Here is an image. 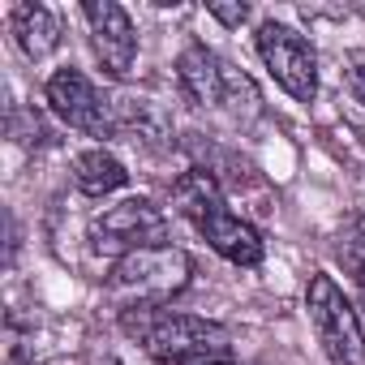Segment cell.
Instances as JSON below:
<instances>
[{"label": "cell", "instance_id": "6da1fadb", "mask_svg": "<svg viewBox=\"0 0 365 365\" xmlns=\"http://www.w3.org/2000/svg\"><path fill=\"white\" fill-rule=\"evenodd\" d=\"M172 207H176V215H185L207 237V245L220 258H228L232 267H262V258H267L262 232L228 207V194H224L220 176L211 168H185L180 172L172 180Z\"/></svg>", "mask_w": 365, "mask_h": 365}, {"label": "cell", "instance_id": "7a4b0ae2", "mask_svg": "<svg viewBox=\"0 0 365 365\" xmlns=\"http://www.w3.org/2000/svg\"><path fill=\"white\" fill-rule=\"evenodd\" d=\"M116 322L159 365H194V361H211V356L232 352V331L224 322L180 314V309H168V305L125 309V314H116Z\"/></svg>", "mask_w": 365, "mask_h": 365}, {"label": "cell", "instance_id": "3957f363", "mask_svg": "<svg viewBox=\"0 0 365 365\" xmlns=\"http://www.w3.org/2000/svg\"><path fill=\"white\" fill-rule=\"evenodd\" d=\"M194 279V258L180 245H146L133 250L125 258L112 262L108 271V301L116 305V314L125 309H150V305H168Z\"/></svg>", "mask_w": 365, "mask_h": 365}, {"label": "cell", "instance_id": "277c9868", "mask_svg": "<svg viewBox=\"0 0 365 365\" xmlns=\"http://www.w3.org/2000/svg\"><path fill=\"white\" fill-rule=\"evenodd\" d=\"M305 318L318 335V348L331 365H365V331L361 309L344 297L331 275H309L305 284Z\"/></svg>", "mask_w": 365, "mask_h": 365}, {"label": "cell", "instance_id": "5b68a950", "mask_svg": "<svg viewBox=\"0 0 365 365\" xmlns=\"http://www.w3.org/2000/svg\"><path fill=\"white\" fill-rule=\"evenodd\" d=\"M254 48L262 56V69L271 73V82L288 99L314 103V95H318V56H314V48L301 31H292L288 22H262L258 35H254Z\"/></svg>", "mask_w": 365, "mask_h": 365}, {"label": "cell", "instance_id": "8992f818", "mask_svg": "<svg viewBox=\"0 0 365 365\" xmlns=\"http://www.w3.org/2000/svg\"><path fill=\"white\" fill-rule=\"evenodd\" d=\"M168 215L150 198H120L91 220V245L99 254H133L146 245H168Z\"/></svg>", "mask_w": 365, "mask_h": 365}, {"label": "cell", "instance_id": "52a82bcc", "mask_svg": "<svg viewBox=\"0 0 365 365\" xmlns=\"http://www.w3.org/2000/svg\"><path fill=\"white\" fill-rule=\"evenodd\" d=\"M52 112L69 125V129H82L86 138H112L120 129L116 112H112V99H103V91L73 65L56 69L43 86Z\"/></svg>", "mask_w": 365, "mask_h": 365}, {"label": "cell", "instance_id": "ba28073f", "mask_svg": "<svg viewBox=\"0 0 365 365\" xmlns=\"http://www.w3.org/2000/svg\"><path fill=\"white\" fill-rule=\"evenodd\" d=\"M86 31H91V48L103 65V73L112 78H129L133 61H138V31L133 18L116 5V0H86L82 5Z\"/></svg>", "mask_w": 365, "mask_h": 365}, {"label": "cell", "instance_id": "9c48e42d", "mask_svg": "<svg viewBox=\"0 0 365 365\" xmlns=\"http://www.w3.org/2000/svg\"><path fill=\"white\" fill-rule=\"evenodd\" d=\"M228 78H232V65L211 52L207 43H190L185 52L176 56V82H180V95H185L194 108H224L228 99Z\"/></svg>", "mask_w": 365, "mask_h": 365}, {"label": "cell", "instance_id": "30bf717a", "mask_svg": "<svg viewBox=\"0 0 365 365\" xmlns=\"http://www.w3.org/2000/svg\"><path fill=\"white\" fill-rule=\"evenodd\" d=\"M9 31L22 48V56L31 61H43L61 48V22L48 5H35V0H22V5H14L9 14Z\"/></svg>", "mask_w": 365, "mask_h": 365}, {"label": "cell", "instance_id": "8fae6325", "mask_svg": "<svg viewBox=\"0 0 365 365\" xmlns=\"http://www.w3.org/2000/svg\"><path fill=\"white\" fill-rule=\"evenodd\" d=\"M125 180H129V172H125V163H120L112 150L91 146V150L73 155V185H78L86 198H108V194L125 190Z\"/></svg>", "mask_w": 365, "mask_h": 365}, {"label": "cell", "instance_id": "7c38bea8", "mask_svg": "<svg viewBox=\"0 0 365 365\" xmlns=\"http://www.w3.org/2000/svg\"><path fill=\"white\" fill-rule=\"evenodd\" d=\"M335 258L352 271V279L365 271V220H348L335 241Z\"/></svg>", "mask_w": 365, "mask_h": 365}, {"label": "cell", "instance_id": "4fadbf2b", "mask_svg": "<svg viewBox=\"0 0 365 365\" xmlns=\"http://www.w3.org/2000/svg\"><path fill=\"white\" fill-rule=\"evenodd\" d=\"M344 78H348V86H352V95L365 103V48H356V52H348V61H344Z\"/></svg>", "mask_w": 365, "mask_h": 365}, {"label": "cell", "instance_id": "5bb4252c", "mask_svg": "<svg viewBox=\"0 0 365 365\" xmlns=\"http://www.w3.org/2000/svg\"><path fill=\"white\" fill-rule=\"evenodd\" d=\"M207 14H211L215 22H224V26H241V22L250 18V5H220V0H211Z\"/></svg>", "mask_w": 365, "mask_h": 365}, {"label": "cell", "instance_id": "9a60e30c", "mask_svg": "<svg viewBox=\"0 0 365 365\" xmlns=\"http://www.w3.org/2000/svg\"><path fill=\"white\" fill-rule=\"evenodd\" d=\"M194 365H237L232 356H211V361H194Z\"/></svg>", "mask_w": 365, "mask_h": 365}, {"label": "cell", "instance_id": "2e32d148", "mask_svg": "<svg viewBox=\"0 0 365 365\" xmlns=\"http://www.w3.org/2000/svg\"><path fill=\"white\" fill-rule=\"evenodd\" d=\"M356 301H361V309H365V271L356 275Z\"/></svg>", "mask_w": 365, "mask_h": 365}]
</instances>
